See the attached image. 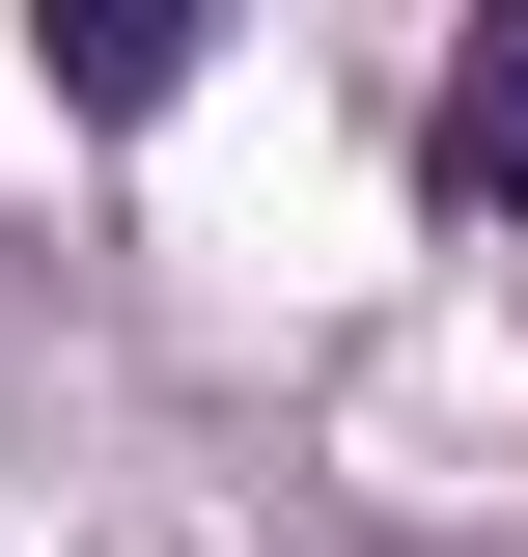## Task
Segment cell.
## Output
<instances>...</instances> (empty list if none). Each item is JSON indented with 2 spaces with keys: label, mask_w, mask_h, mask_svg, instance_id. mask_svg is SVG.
<instances>
[{
  "label": "cell",
  "mask_w": 528,
  "mask_h": 557,
  "mask_svg": "<svg viewBox=\"0 0 528 557\" xmlns=\"http://www.w3.org/2000/svg\"><path fill=\"white\" fill-rule=\"evenodd\" d=\"M445 196H473V223L528 251V0L473 28V57H445Z\"/></svg>",
  "instance_id": "cell-2"
},
{
  "label": "cell",
  "mask_w": 528,
  "mask_h": 557,
  "mask_svg": "<svg viewBox=\"0 0 528 557\" xmlns=\"http://www.w3.org/2000/svg\"><path fill=\"white\" fill-rule=\"evenodd\" d=\"M28 28H56V112H167V84H196V28H223V0H28Z\"/></svg>",
  "instance_id": "cell-1"
}]
</instances>
